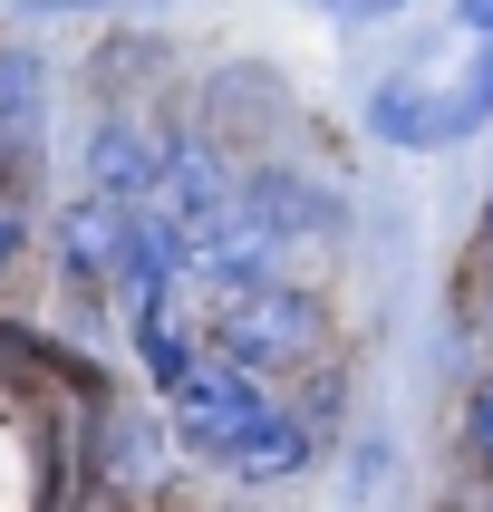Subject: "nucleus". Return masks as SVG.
I'll use <instances>...</instances> for the list:
<instances>
[{
	"label": "nucleus",
	"instance_id": "1",
	"mask_svg": "<svg viewBox=\"0 0 493 512\" xmlns=\"http://www.w3.org/2000/svg\"><path fill=\"white\" fill-rule=\"evenodd\" d=\"M116 319H126V348H136V377L155 397V416L174 426V455L213 464L232 484H290V474L319 464V426L329 416L310 397L261 387L252 368H232L194 319V281L145 300V310H116Z\"/></svg>",
	"mask_w": 493,
	"mask_h": 512
},
{
	"label": "nucleus",
	"instance_id": "2",
	"mask_svg": "<svg viewBox=\"0 0 493 512\" xmlns=\"http://www.w3.org/2000/svg\"><path fill=\"white\" fill-rule=\"evenodd\" d=\"M194 319L232 368H252L261 387H339L329 368V310L300 271H252V281H194Z\"/></svg>",
	"mask_w": 493,
	"mask_h": 512
},
{
	"label": "nucleus",
	"instance_id": "3",
	"mask_svg": "<svg viewBox=\"0 0 493 512\" xmlns=\"http://www.w3.org/2000/svg\"><path fill=\"white\" fill-rule=\"evenodd\" d=\"M78 174L97 203H155V184H165V136L145 126V116L126 107H97V126H87L78 145Z\"/></svg>",
	"mask_w": 493,
	"mask_h": 512
},
{
	"label": "nucleus",
	"instance_id": "4",
	"mask_svg": "<svg viewBox=\"0 0 493 512\" xmlns=\"http://www.w3.org/2000/svg\"><path fill=\"white\" fill-rule=\"evenodd\" d=\"M126 213H136V203H97V194H78V203L49 223L58 290H68V300H116V242H126Z\"/></svg>",
	"mask_w": 493,
	"mask_h": 512
},
{
	"label": "nucleus",
	"instance_id": "5",
	"mask_svg": "<svg viewBox=\"0 0 493 512\" xmlns=\"http://www.w3.org/2000/svg\"><path fill=\"white\" fill-rule=\"evenodd\" d=\"M39 155H49V58L0 49V194L39 184Z\"/></svg>",
	"mask_w": 493,
	"mask_h": 512
},
{
	"label": "nucleus",
	"instance_id": "6",
	"mask_svg": "<svg viewBox=\"0 0 493 512\" xmlns=\"http://www.w3.org/2000/svg\"><path fill=\"white\" fill-rule=\"evenodd\" d=\"M435 107H445V87H435L426 68H387V78L368 87V136L426 155V145H435Z\"/></svg>",
	"mask_w": 493,
	"mask_h": 512
},
{
	"label": "nucleus",
	"instance_id": "7",
	"mask_svg": "<svg viewBox=\"0 0 493 512\" xmlns=\"http://www.w3.org/2000/svg\"><path fill=\"white\" fill-rule=\"evenodd\" d=\"M493 126V39H474V58H464V78L445 87V107H435V145H464Z\"/></svg>",
	"mask_w": 493,
	"mask_h": 512
},
{
	"label": "nucleus",
	"instance_id": "8",
	"mask_svg": "<svg viewBox=\"0 0 493 512\" xmlns=\"http://www.w3.org/2000/svg\"><path fill=\"white\" fill-rule=\"evenodd\" d=\"M29 252H39V184H10L0 194V290L29 271Z\"/></svg>",
	"mask_w": 493,
	"mask_h": 512
},
{
	"label": "nucleus",
	"instance_id": "9",
	"mask_svg": "<svg viewBox=\"0 0 493 512\" xmlns=\"http://www.w3.org/2000/svg\"><path fill=\"white\" fill-rule=\"evenodd\" d=\"M0 512H39V445L20 416H0Z\"/></svg>",
	"mask_w": 493,
	"mask_h": 512
},
{
	"label": "nucleus",
	"instance_id": "10",
	"mask_svg": "<svg viewBox=\"0 0 493 512\" xmlns=\"http://www.w3.org/2000/svg\"><path fill=\"white\" fill-rule=\"evenodd\" d=\"M464 445H474V464L493 474V377L474 387V397H464Z\"/></svg>",
	"mask_w": 493,
	"mask_h": 512
},
{
	"label": "nucleus",
	"instance_id": "11",
	"mask_svg": "<svg viewBox=\"0 0 493 512\" xmlns=\"http://www.w3.org/2000/svg\"><path fill=\"white\" fill-rule=\"evenodd\" d=\"M455 29H474V39H493V0H455Z\"/></svg>",
	"mask_w": 493,
	"mask_h": 512
},
{
	"label": "nucleus",
	"instance_id": "12",
	"mask_svg": "<svg viewBox=\"0 0 493 512\" xmlns=\"http://www.w3.org/2000/svg\"><path fill=\"white\" fill-rule=\"evenodd\" d=\"M78 10H165V0H78Z\"/></svg>",
	"mask_w": 493,
	"mask_h": 512
},
{
	"label": "nucleus",
	"instance_id": "13",
	"mask_svg": "<svg viewBox=\"0 0 493 512\" xmlns=\"http://www.w3.org/2000/svg\"><path fill=\"white\" fill-rule=\"evenodd\" d=\"M387 10H406V0H358V10H348V20H387Z\"/></svg>",
	"mask_w": 493,
	"mask_h": 512
},
{
	"label": "nucleus",
	"instance_id": "14",
	"mask_svg": "<svg viewBox=\"0 0 493 512\" xmlns=\"http://www.w3.org/2000/svg\"><path fill=\"white\" fill-rule=\"evenodd\" d=\"M484 252H493V194H484Z\"/></svg>",
	"mask_w": 493,
	"mask_h": 512
},
{
	"label": "nucleus",
	"instance_id": "15",
	"mask_svg": "<svg viewBox=\"0 0 493 512\" xmlns=\"http://www.w3.org/2000/svg\"><path fill=\"white\" fill-rule=\"evenodd\" d=\"M310 10H358V0H310Z\"/></svg>",
	"mask_w": 493,
	"mask_h": 512
},
{
	"label": "nucleus",
	"instance_id": "16",
	"mask_svg": "<svg viewBox=\"0 0 493 512\" xmlns=\"http://www.w3.org/2000/svg\"><path fill=\"white\" fill-rule=\"evenodd\" d=\"M213 512H252V503H213Z\"/></svg>",
	"mask_w": 493,
	"mask_h": 512
},
{
	"label": "nucleus",
	"instance_id": "17",
	"mask_svg": "<svg viewBox=\"0 0 493 512\" xmlns=\"http://www.w3.org/2000/svg\"><path fill=\"white\" fill-rule=\"evenodd\" d=\"M484 319H493V300H484Z\"/></svg>",
	"mask_w": 493,
	"mask_h": 512
}]
</instances>
